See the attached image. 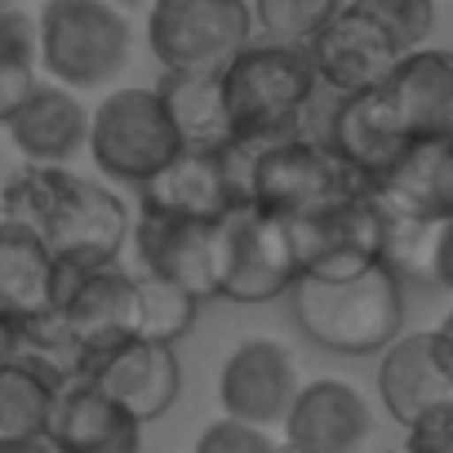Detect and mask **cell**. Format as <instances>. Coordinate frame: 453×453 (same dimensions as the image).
<instances>
[{
  "label": "cell",
  "instance_id": "6da1fadb",
  "mask_svg": "<svg viewBox=\"0 0 453 453\" xmlns=\"http://www.w3.org/2000/svg\"><path fill=\"white\" fill-rule=\"evenodd\" d=\"M10 218L32 222L58 258H116L129 236L125 200L67 165H23L0 191Z\"/></svg>",
  "mask_w": 453,
  "mask_h": 453
},
{
  "label": "cell",
  "instance_id": "7a4b0ae2",
  "mask_svg": "<svg viewBox=\"0 0 453 453\" xmlns=\"http://www.w3.org/2000/svg\"><path fill=\"white\" fill-rule=\"evenodd\" d=\"M222 156L241 200L276 218H303V213H316L325 204L369 191V178L360 169H351L329 142L303 138V134L272 138V142L232 138L222 147Z\"/></svg>",
  "mask_w": 453,
  "mask_h": 453
},
{
  "label": "cell",
  "instance_id": "3957f363",
  "mask_svg": "<svg viewBox=\"0 0 453 453\" xmlns=\"http://www.w3.org/2000/svg\"><path fill=\"white\" fill-rule=\"evenodd\" d=\"M289 294L303 334L334 356H378L404 329V285L387 258L356 276H298Z\"/></svg>",
  "mask_w": 453,
  "mask_h": 453
},
{
  "label": "cell",
  "instance_id": "277c9868",
  "mask_svg": "<svg viewBox=\"0 0 453 453\" xmlns=\"http://www.w3.org/2000/svg\"><path fill=\"white\" fill-rule=\"evenodd\" d=\"M316 67L307 58V45H280V41H250L232 63L222 67V94L232 111L236 138L272 142L298 134L303 107L316 94Z\"/></svg>",
  "mask_w": 453,
  "mask_h": 453
},
{
  "label": "cell",
  "instance_id": "5b68a950",
  "mask_svg": "<svg viewBox=\"0 0 453 453\" xmlns=\"http://www.w3.org/2000/svg\"><path fill=\"white\" fill-rule=\"evenodd\" d=\"M36 32L41 72L76 94L111 85L134 54V27L111 0H45Z\"/></svg>",
  "mask_w": 453,
  "mask_h": 453
},
{
  "label": "cell",
  "instance_id": "8992f818",
  "mask_svg": "<svg viewBox=\"0 0 453 453\" xmlns=\"http://www.w3.org/2000/svg\"><path fill=\"white\" fill-rule=\"evenodd\" d=\"M85 151L94 156V169L111 182H147L160 165H169L182 151V138L151 89H111L94 111H89V142Z\"/></svg>",
  "mask_w": 453,
  "mask_h": 453
},
{
  "label": "cell",
  "instance_id": "52a82bcc",
  "mask_svg": "<svg viewBox=\"0 0 453 453\" xmlns=\"http://www.w3.org/2000/svg\"><path fill=\"white\" fill-rule=\"evenodd\" d=\"M258 36L250 0H151L147 50L165 72L226 67Z\"/></svg>",
  "mask_w": 453,
  "mask_h": 453
},
{
  "label": "cell",
  "instance_id": "ba28073f",
  "mask_svg": "<svg viewBox=\"0 0 453 453\" xmlns=\"http://www.w3.org/2000/svg\"><path fill=\"white\" fill-rule=\"evenodd\" d=\"M298 280V254L289 218H276L258 204H232L222 213V267L218 298L232 303H272Z\"/></svg>",
  "mask_w": 453,
  "mask_h": 453
},
{
  "label": "cell",
  "instance_id": "9c48e42d",
  "mask_svg": "<svg viewBox=\"0 0 453 453\" xmlns=\"http://www.w3.org/2000/svg\"><path fill=\"white\" fill-rule=\"evenodd\" d=\"M289 236L298 254V276H356L387 258V213L369 191H360L351 200L289 218Z\"/></svg>",
  "mask_w": 453,
  "mask_h": 453
},
{
  "label": "cell",
  "instance_id": "30bf717a",
  "mask_svg": "<svg viewBox=\"0 0 453 453\" xmlns=\"http://www.w3.org/2000/svg\"><path fill=\"white\" fill-rule=\"evenodd\" d=\"M81 378H89L116 404H125L138 422H156L182 395V365L173 342L151 338H116L107 347L85 351Z\"/></svg>",
  "mask_w": 453,
  "mask_h": 453
},
{
  "label": "cell",
  "instance_id": "8fae6325",
  "mask_svg": "<svg viewBox=\"0 0 453 453\" xmlns=\"http://www.w3.org/2000/svg\"><path fill=\"white\" fill-rule=\"evenodd\" d=\"M134 245L138 267L151 276L173 280L196 303L218 298V267H222V218H173L138 209Z\"/></svg>",
  "mask_w": 453,
  "mask_h": 453
},
{
  "label": "cell",
  "instance_id": "7c38bea8",
  "mask_svg": "<svg viewBox=\"0 0 453 453\" xmlns=\"http://www.w3.org/2000/svg\"><path fill=\"white\" fill-rule=\"evenodd\" d=\"M378 209L409 226H440L453 218V138L418 134L369 182Z\"/></svg>",
  "mask_w": 453,
  "mask_h": 453
},
{
  "label": "cell",
  "instance_id": "4fadbf2b",
  "mask_svg": "<svg viewBox=\"0 0 453 453\" xmlns=\"http://www.w3.org/2000/svg\"><path fill=\"white\" fill-rule=\"evenodd\" d=\"M378 356V400L400 426L453 400V347L440 329H400Z\"/></svg>",
  "mask_w": 453,
  "mask_h": 453
},
{
  "label": "cell",
  "instance_id": "5bb4252c",
  "mask_svg": "<svg viewBox=\"0 0 453 453\" xmlns=\"http://www.w3.org/2000/svg\"><path fill=\"white\" fill-rule=\"evenodd\" d=\"M298 391V365L276 338H245L218 373V404L226 418L254 426H280Z\"/></svg>",
  "mask_w": 453,
  "mask_h": 453
},
{
  "label": "cell",
  "instance_id": "9a60e30c",
  "mask_svg": "<svg viewBox=\"0 0 453 453\" xmlns=\"http://www.w3.org/2000/svg\"><path fill=\"white\" fill-rule=\"evenodd\" d=\"M307 58L316 67V81L334 94H356V89H373L391 76V67L400 63V50L391 45V36L365 14L351 0L307 41Z\"/></svg>",
  "mask_w": 453,
  "mask_h": 453
},
{
  "label": "cell",
  "instance_id": "2e32d148",
  "mask_svg": "<svg viewBox=\"0 0 453 453\" xmlns=\"http://www.w3.org/2000/svg\"><path fill=\"white\" fill-rule=\"evenodd\" d=\"M45 440L54 453H142V422L89 378L72 373L54 395Z\"/></svg>",
  "mask_w": 453,
  "mask_h": 453
},
{
  "label": "cell",
  "instance_id": "e0dca14e",
  "mask_svg": "<svg viewBox=\"0 0 453 453\" xmlns=\"http://www.w3.org/2000/svg\"><path fill=\"white\" fill-rule=\"evenodd\" d=\"M285 440L307 453H360L373 435L369 400L342 378L298 382L285 413Z\"/></svg>",
  "mask_w": 453,
  "mask_h": 453
},
{
  "label": "cell",
  "instance_id": "ac0fdd59",
  "mask_svg": "<svg viewBox=\"0 0 453 453\" xmlns=\"http://www.w3.org/2000/svg\"><path fill=\"white\" fill-rule=\"evenodd\" d=\"M325 142H329L351 169H360V173L373 182V178L404 151V142H409L404 116H400V107H395L387 81L373 85V89L338 94Z\"/></svg>",
  "mask_w": 453,
  "mask_h": 453
},
{
  "label": "cell",
  "instance_id": "d6986e66",
  "mask_svg": "<svg viewBox=\"0 0 453 453\" xmlns=\"http://www.w3.org/2000/svg\"><path fill=\"white\" fill-rule=\"evenodd\" d=\"M138 200L147 213L173 218H222L232 204H245L222 151L182 147L169 165H160L147 182H138Z\"/></svg>",
  "mask_w": 453,
  "mask_h": 453
},
{
  "label": "cell",
  "instance_id": "ffe728a7",
  "mask_svg": "<svg viewBox=\"0 0 453 453\" xmlns=\"http://www.w3.org/2000/svg\"><path fill=\"white\" fill-rule=\"evenodd\" d=\"M5 129L27 165H72L89 142V107L76 89L58 81H36V89Z\"/></svg>",
  "mask_w": 453,
  "mask_h": 453
},
{
  "label": "cell",
  "instance_id": "44dd1931",
  "mask_svg": "<svg viewBox=\"0 0 453 453\" xmlns=\"http://www.w3.org/2000/svg\"><path fill=\"white\" fill-rule=\"evenodd\" d=\"M387 89L404 116L409 138L444 134L453 138V50H409L387 76Z\"/></svg>",
  "mask_w": 453,
  "mask_h": 453
},
{
  "label": "cell",
  "instance_id": "7402d4cb",
  "mask_svg": "<svg viewBox=\"0 0 453 453\" xmlns=\"http://www.w3.org/2000/svg\"><path fill=\"white\" fill-rule=\"evenodd\" d=\"M156 94H160L182 147L222 151L236 138L232 111H226V94H222V67H213V72H165Z\"/></svg>",
  "mask_w": 453,
  "mask_h": 453
},
{
  "label": "cell",
  "instance_id": "603a6c76",
  "mask_svg": "<svg viewBox=\"0 0 453 453\" xmlns=\"http://www.w3.org/2000/svg\"><path fill=\"white\" fill-rule=\"evenodd\" d=\"M54 285V250L23 218H0V311L19 320L50 307Z\"/></svg>",
  "mask_w": 453,
  "mask_h": 453
},
{
  "label": "cell",
  "instance_id": "cb8c5ba5",
  "mask_svg": "<svg viewBox=\"0 0 453 453\" xmlns=\"http://www.w3.org/2000/svg\"><path fill=\"white\" fill-rule=\"evenodd\" d=\"M67 378L19 351L14 360L0 365V440H14V435H45V422H50V409H54V395Z\"/></svg>",
  "mask_w": 453,
  "mask_h": 453
},
{
  "label": "cell",
  "instance_id": "d4e9b609",
  "mask_svg": "<svg viewBox=\"0 0 453 453\" xmlns=\"http://www.w3.org/2000/svg\"><path fill=\"white\" fill-rule=\"evenodd\" d=\"M342 5L347 0H250L258 36L280 45H307Z\"/></svg>",
  "mask_w": 453,
  "mask_h": 453
},
{
  "label": "cell",
  "instance_id": "484cf974",
  "mask_svg": "<svg viewBox=\"0 0 453 453\" xmlns=\"http://www.w3.org/2000/svg\"><path fill=\"white\" fill-rule=\"evenodd\" d=\"M356 10H365L400 54L426 45L431 27H435V0H351Z\"/></svg>",
  "mask_w": 453,
  "mask_h": 453
},
{
  "label": "cell",
  "instance_id": "4316f807",
  "mask_svg": "<svg viewBox=\"0 0 453 453\" xmlns=\"http://www.w3.org/2000/svg\"><path fill=\"white\" fill-rule=\"evenodd\" d=\"M276 440L267 435V426H254V422H241V418H218L209 422L200 435H196V449L191 453H272Z\"/></svg>",
  "mask_w": 453,
  "mask_h": 453
},
{
  "label": "cell",
  "instance_id": "83f0119b",
  "mask_svg": "<svg viewBox=\"0 0 453 453\" xmlns=\"http://www.w3.org/2000/svg\"><path fill=\"white\" fill-rule=\"evenodd\" d=\"M0 63H10V67H36L41 72L36 14H27L23 5H0Z\"/></svg>",
  "mask_w": 453,
  "mask_h": 453
},
{
  "label": "cell",
  "instance_id": "f1b7e54d",
  "mask_svg": "<svg viewBox=\"0 0 453 453\" xmlns=\"http://www.w3.org/2000/svg\"><path fill=\"white\" fill-rule=\"evenodd\" d=\"M404 453H453V400L404 426Z\"/></svg>",
  "mask_w": 453,
  "mask_h": 453
},
{
  "label": "cell",
  "instance_id": "f546056e",
  "mask_svg": "<svg viewBox=\"0 0 453 453\" xmlns=\"http://www.w3.org/2000/svg\"><path fill=\"white\" fill-rule=\"evenodd\" d=\"M32 89H36V67H10V63H0V125L14 120V111L27 103Z\"/></svg>",
  "mask_w": 453,
  "mask_h": 453
},
{
  "label": "cell",
  "instance_id": "4dcf8cb0",
  "mask_svg": "<svg viewBox=\"0 0 453 453\" xmlns=\"http://www.w3.org/2000/svg\"><path fill=\"white\" fill-rule=\"evenodd\" d=\"M426 267H431V280L453 294V218L431 226V245H426Z\"/></svg>",
  "mask_w": 453,
  "mask_h": 453
},
{
  "label": "cell",
  "instance_id": "1f68e13d",
  "mask_svg": "<svg viewBox=\"0 0 453 453\" xmlns=\"http://www.w3.org/2000/svg\"><path fill=\"white\" fill-rule=\"evenodd\" d=\"M23 351V320L10 316V311H0V365L14 360Z\"/></svg>",
  "mask_w": 453,
  "mask_h": 453
},
{
  "label": "cell",
  "instance_id": "d6a6232c",
  "mask_svg": "<svg viewBox=\"0 0 453 453\" xmlns=\"http://www.w3.org/2000/svg\"><path fill=\"white\" fill-rule=\"evenodd\" d=\"M0 453H54L45 435H14V440H0Z\"/></svg>",
  "mask_w": 453,
  "mask_h": 453
},
{
  "label": "cell",
  "instance_id": "836d02e7",
  "mask_svg": "<svg viewBox=\"0 0 453 453\" xmlns=\"http://www.w3.org/2000/svg\"><path fill=\"white\" fill-rule=\"evenodd\" d=\"M440 334H444V338H449V347H453V311L440 320Z\"/></svg>",
  "mask_w": 453,
  "mask_h": 453
},
{
  "label": "cell",
  "instance_id": "e575fe53",
  "mask_svg": "<svg viewBox=\"0 0 453 453\" xmlns=\"http://www.w3.org/2000/svg\"><path fill=\"white\" fill-rule=\"evenodd\" d=\"M272 453H307V449H298V444H289V440H280V444H276Z\"/></svg>",
  "mask_w": 453,
  "mask_h": 453
},
{
  "label": "cell",
  "instance_id": "d590c367",
  "mask_svg": "<svg viewBox=\"0 0 453 453\" xmlns=\"http://www.w3.org/2000/svg\"><path fill=\"white\" fill-rule=\"evenodd\" d=\"M0 5H23V0H0Z\"/></svg>",
  "mask_w": 453,
  "mask_h": 453
}]
</instances>
